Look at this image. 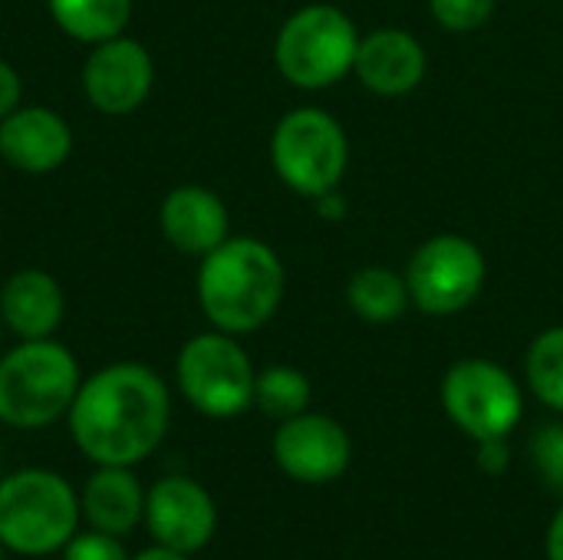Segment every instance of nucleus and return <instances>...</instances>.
Segmentation results:
<instances>
[{"label": "nucleus", "mask_w": 563, "mask_h": 560, "mask_svg": "<svg viewBox=\"0 0 563 560\" xmlns=\"http://www.w3.org/2000/svg\"><path fill=\"white\" fill-rule=\"evenodd\" d=\"M511 462V452H508V442L505 439H485L478 442V469L485 475H501Z\"/></svg>", "instance_id": "nucleus-25"}, {"label": "nucleus", "mask_w": 563, "mask_h": 560, "mask_svg": "<svg viewBox=\"0 0 563 560\" xmlns=\"http://www.w3.org/2000/svg\"><path fill=\"white\" fill-rule=\"evenodd\" d=\"M178 386L185 399L211 419L241 416L254 403V366L231 333H198L178 353Z\"/></svg>", "instance_id": "nucleus-7"}, {"label": "nucleus", "mask_w": 563, "mask_h": 560, "mask_svg": "<svg viewBox=\"0 0 563 560\" xmlns=\"http://www.w3.org/2000/svg\"><path fill=\"white\" fill-rule=\"evenodd\" d=\"M313 201H317V208H320L323 218H343V211H346V201H343V195L336 188L327 191V195H320V198H313Z\"/></svg>", "instance_id": "nucleus-28"}, {"label": "nucleus", "mask_w": 563, "mask_h": 560, "mask_svg": "<svg viewBox=\"0 0 563 560\" xmlns=\"http://www.w3.org/2000/svg\"><path fill=\"white\" fill-rule=\"evenodd\" d=\"M79 363L56 340H23L0 360V422L43 429L69 413L79 393Z\"/></svg>", "instance_id": "nucleus-4"}, {"label": "nucleus", "mask_w": 563, "mask_h": 560, "mask_svg": "<svg viewBox=\"0 0 563 560\" xmlns=\"http://www.w3.org/2000/svg\"><path fill=\"white\" fill-rule=\"evenodd\" d=\"M525 373L534 396L544 406L563 413V327H551L534 337L525 360Z\"/></svg>", "instance_id": "nucleus-21"}, {"label": "nucleus", "mask_w": 563, "mask_h": 560, "mask_svg": "<svg viewBox=\"0 0 563 560\" xmlns=\"http://www.w3.org/2000/svg\"><path fill=\"white\" fill-rule=\"evenodd\" d=\"M271 162L277 178L303 195L320 198L340 188L350 162V142L343 125L317 106L287 112L271 135Z\"/></svg>", "instance_id": "nucleus-6"}, {"label": "nucleus", "mask_w": 563, "mask_h": 560, "mask_svg": "<svg viewBox=\"0 0 563 560\" xmlns=\"http://www.w3.org/2000/svg\"><path fill=\"white\" fill-rule=\"evenodd\" d=\"M284 264L257 238H228L201 257L198 304L214 330L241 337L261 330L284 300Z\"/></svg>", "instance_id": "nucleus-2"}, {"label": "nucleus", "mask_w": 563, "mask_h": 560, "mask_svg": "<svg viewBox=\"0 0 563 560\" xmlns=\"http://www.w3.org/2000/svg\"><path fill=\"white\" fill-rule=\"evenodd\" d=\"M0 323H3V320H0Z\"/></svg>", "instance_id": "nucleus-31"}, {"label": "nucleus", "mask_w": 563, "mask_h": 560, "mask_svg": "<svg viewBox=\"0 0 563 560\" xmlns=\"http://www.w3.org/2000/svg\"><path fill=\"white\" fill-rule=\"evenodd\" d=\"M56 26L79 43H102L129 26L132 0H46Z\"/></svg>", "instance_id": "nucleus-19"}, {"label": "nucleus", "mask_w": 563, "mask_h": 560, "mask_svg": "<svg viewBox=\"0 0 563 560\" xmlns=\"http://www.w3.org/2000/svg\"><path fill=\"white\" fill-rule=\"evenodd\" d=\"M63 560H129V554L115 535L86 531V535H73V541L63 548Z\"/></svg>", "instance_id": "nucleus-24"}, {"label": "nucleus", "mask_w": 563, "mask_h": 560, "mask_svg": "<svg viewBox=\"0 0 563 560\" xmlns=\"http://www.w3.org/2000/svg\"><path fill=\"white\" fill-rule=\"evenodd\" d=\"M155 83V66L148 50L132 36H112L92 46L82 63V89L92 109L102 116L135 112Z\"/></svg>", "instance_id": "nucleus-10"}, {"label": "nucleus", "mask_w": 563, "mask_h": 560, "mask_svg": "<svg viewBox=\"0 0 563 560\" xmlns=\"http://www.w3.org/2000/svg\"><path fill=\"white\" fill-rule=\"evenodd\" d=\"M135 560H191L188 554H181V551H172V548H148V551H142Z\"/></svg>", "instance_id": "nucleus-29"}, {"label": "nucleus", "mask_w": 563, "mask_h": 560, "mask_svg": "<svg viewBox=\"0 0 563 560\" xmlns=\"http://www.w3.org/2000/svg\"><path fill=\"white\" fill-rule=\"evenodd\" d=\"M0 320L20 340H46L63 320L59 284L40 267H23L10 274L0 290Z\"/></svg>", "instance_id": "nucleus-16"}, {"label": "nucleus", "mask_w": 563, "mask_h": 560, "mask_svg": "<svg viewBox=\"0 0 563 560\" xmlns=\"http://www.w3.org/2000/svg\"><path fill=\"white\" fill-rule=\"evenodd\" d=\"M485 277V254L465 234H435L422 241L406 267L409 297L429 317L462 314L482 294Z\"/></svg>", "instance_id": "nucleus-8"}, {"label": "nucleus", "mask_w": 563, "mask_h": 560, "mask_svg": "<svg viewBox=\"0 0 563 560\" xmlns=\"http://www.w3.org/2000/svg\"><path fill=\"white\" fill-rule=\"evenodd\" d=\"M73 152L66 119L46 106H20L0 122V158L26 175L56 172Z\"/></svg>", "instance_id": "nucleus-13"}, {"label": "nucleus", "mask_w": 563, "mask_h": 560, "mask_svg": "<svg viewBox=\"0 0 563 560\" xmlns=\"http://www.w3.org/2000/svg\"><path fill=\"white\" fill-rule=\"evenodd\" d=\"M310 380L294 366H267L254 380V406L271 419H294L310 406Z\"/></svg>", "instance_id": "nucleus-20"}, {"label": "nucleus", "mask_w": 563, "mask_h": 560, "mask_svg": "<svg viewBox=\"0 0 563 560\" xmlns=\"http://www.w3.org/2000/svg\"><path fill=\"white\" fill-rule=\"evenodd\" d=\"M168 419V389L142 363H112L92 373L69 406L73 442L96 465H139L162 446Z\"/></svg>", "instance_id": "nucleus-1"}, {"label": "nucleus", "mask_w": 563, "mask_h": 560, "mask_svg": "<svg viewBox=\"0 0 563 560\" xmlns=\"http://www.w3.org/2000/svg\"><path fill=\"white\" fill-rule=\"evenodd\" d=\"M353 442L346 429L320 413H300L284 419L274 432V462L284 475L303 485H323L346 472Z\"/></svg>", "instance_id": "nucleus-11"}, {"label": "nucleus", "mask_w": 563, "mask_h": 560, "mask_svg": "<svg viewBox=\"0 0 563 560\" xmlns=\"http://www.w3.org/2000/svg\"><path fill=\"white\" fill-rule=\"evenodd\" d=\"M445 416L475 442L508 439L521 422L525 396L515 376L492 360H459L442 380Z\"/></svg>", "instance_id": "nucleus-9"}, {"label": "nucleus", "mask_w": 563, "mask_h": 560, "mask_svg": "<svg viewBox=\"0 0 563 560\" xmlns=\"http://www.w3.org/2000/svg\"><path fill=\"white\" fill-rule=\"evenodd\" d=\"M353 73L376 96H406L426 76V50L412 33L399 26H379L360 36Z\"/></svg>", "instance_id": "nucleus-14"}, {"label": "nucleus", "mask_w": 563, "mask_h": 560, "mask_svg": "<svg viewBox=\"0 0 563 560\" xmlns=\"http://www.w3.org/2000/svg\"><path fill=\"white\" fill-rule=\"evenodd\" d=\"M73 485L46 469H23L0 482V545L23 558L63 551L79 525Z\"/></svg>", "instance_id": "nucleus-3"}, {"label": "nucleus", "mask_w": 563, "mask_h": 560, "mask_svg": "<svg viewBox=\"0 0 563 560\" xmlns=\"http://www.w3.org/2000/svg\"><path fill=\"white\" fill-rule=\"evenodd\" d=\"M79 508L92 531L122 538L145 518V492L125 465H99L82 488Z\"/></svg>", "instance_id": "nucleus-17"}, {"label": "nucleus", "mask_w": 563, "mask_h": 560, "mask_svg": "<svg viewBox=\"0 0 563 560\" xmlns=\"http://www.w3.org/2000/svg\"><path fill=\"white\" fill-rule=\"evenodd\" d=\"M548 560H563V505L548 528Z\"/></svg>", "instance_id": "nucleus-27"}, {"label": "nucleus", "mask_w": 563, "mask_h": 560, "mask_svg": "<svg viewBox=\"0 0 563 560\" xmlns=\"http://www.w3.org/2000/svg\"><path fill=\"white\" fill-rule=\"evenodd\" d=\"M432 20L449 33H472L495 13V0H429Z\"/></svg>", "instance_id": "nucleus-23"}, {"label": "nucleus", "mask_w": 563, "mask_h": 560, "mask_svg": "<svg viewBox=\"0 0 563 560\" xmlns=\"http://www.w3.org/2000/svg\"><path fill=\"white\" fill-rule=\"evenodd\" d=\"M346 304L366 323H393L412 304L406 274L383 264H366L346 284Z\"/></svg>", "instance_id": "nucleus-18"}, {"label": "nucleus", "mask_w": 563, "mask_h": 560, "mask_svg": "<svg viewBox=\"0 0 563 560\" xmlns=\"http://www.w3.org/2000/svg\"><path fill=\"white\" fill-rule=\"evenodd\" d=\"M142 521L162 548L195 554L214 538L218 508H214L211 495L195 479L168 475L145 492V518Z\"/></svg>", "instance_id": "nucleus-12"}, {"label": "nucleus", "mask_w": 563, "mask_h": 560, "mask_svg": "<svg viewBox=\"0 0 563 560\" xmlns=\"http://www.w3.org/2000/svg\"><path fill=\"white\" fill-rule=\"evenodd\" d=\"M3 551H7V548H3V545H0V560H3Z\"/></svg>", "instance_id": "nucleus-30"}, {"label": "nucleus", "mask_w": 563, "mask_h": 560, "mask_svg": "<svg viewBox=\"0 0 563 560\" xmlns=\"http://www.w3.org/2000/svg\"><path fill=\"white\" fill-rule=\"evenodd\" d=\"M360 30L333 3H307L284 20L274 40V63L297 89H327L353 73Z\"/></svg>", "instance_id": "nucleus-5"}, {"label": "nucleus", "mask_w": 563, "mask_h": 560, "mask_svg": "<svg viewBox=\"0 0 563 560\" xmlns=\"http://www.w3.org/2000/svg\"><path fill=\"white\" fill-rule=\"evenodd\" d=\"M531 465L551 492L563 495V422H548L531 436Z\"/></svg>", "instance_id": "nucleus-22"}, {"label": "nucleus", "mask_w": 563, "mask_h": 560, "mask_svg": "<svg viewBox=\"0 0 563 560\" xmlns=\"http://www.w3.org/2000/svg\"><path fill=\"white\" fill-rule=\"evenodd\" d=\"M20 96H23L20 73H16L10 63L0 59V122H3L13 109H20Z\"/></svg>", "instance_id": "nucleus-26"}, {"label": "nucleus", "mask_w": 563, "mask_h": 560, "mask_svg": "<svg viewBox=\"0 0 563 560\" xmlns=\"http://www.w3.org/2000/svg\"><path fill=\"white\" fill-rule=\"evenodd\" d=\"M162 234L168 244L181 254L205 257L218 244H224L228 234V208L224 201L201 185H178L162 201Z\"/></svg>", "instance_id": "nucleus-15"}]
</instances>
